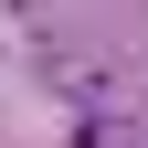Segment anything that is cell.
I'll use <instances>...</instances> for the list:
<instances>
[{
    "label": "cell",
    "mask_w": 148,
    "mask_h": 148,
    "mask_svg": "<svg viewBox=\"0 0 148 148\" xmlns=\"http://www.w3.org/2000/svg\"><path fill=\"white\" fill-rule=\"evenodd\" d=\"M85 148H116V127H85Z\"/></svg>",
    "instance_id": "1"
}]
</instances>
